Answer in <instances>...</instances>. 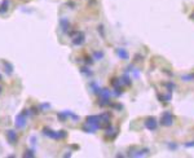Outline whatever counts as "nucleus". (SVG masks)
<instances>
[{
    "label": "nucleus",
    "instance_id": "obj_1",
    "mask_svg": "<svg viewBox=\"0 0 194 158\" xmlns=\"http://www.w3.org/2000/svg\"><path fill=\"white\" fill-rule=\"evenodd\" d=\"M25 117H24V114L22 116H18L17 117V127H25Z\"/></svg>",
    "mask_w": 194,
    "mask_h": 158
},
{
    "label": "nucleus",
    "instance_id": "obj_2",
    "mask_svg": "<svg viewBox=\"0 0 194 158\" xmlns=\"http://www.w3.org/2000/svg\"><path fill=\"white\" fill-rule=\"evenodd\" d=\"M8 137H9V140H11V143H14V141L17 140V135L14 134V131H9V132H8Z\"/></svg>",
    "mask_w": 194,
    "mask_h": 158
},
{
    "label": "nucleus",
    "instance_id": "obj_3",
    "mask_svg": "<svg viewBox=\"0 0 194 158\" xmlns=\"http://www.w3.org/2000/svg\"><path fill=\"white\" fill-rule=\"evenodd\" d=\"M8 5H9V0H3V4L0 6V12H5L6 9H8Z\"/></svg>",
    "mask_w": 194,
    "mask_h": 158
},
{
    "label": "nucleus",
    "instance_id": "obj_4",
    "mask_svg": "<svg viewBox=\"0 0 194 158\" xmlns=\"http://www.w3.org/2000/svg\"><path fill=\"white\" fill-rule=\"evenodd\" d=\"M32 157V156H34V154H32V152H30V150H27V152H26V154H25V157Z\"/></svg>",
    "mask_w": 194,
    "mask_h": 158
},
{
    "label": "nucleus",
    "instance_id": "obj_5",
    "mask_svg": "<svg viewBox=\"0 0 194 158\" xmlns=\"http://www.w3.org/2000/svg\"><path fill=\"white\" fill-rule=\"evenodd\" d=\"M0 78H1V75H0Z\"/></svg>",
    "mask_w": 194,
    "mask_h": 158
}]
</instances>
